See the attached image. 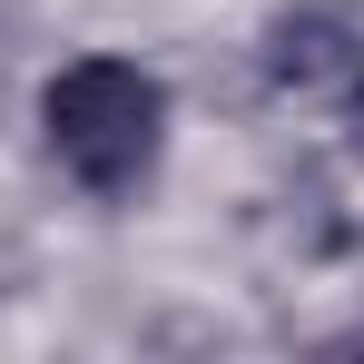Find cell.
Masks as SVG:
<instances>
[{
  "mask_svg": "<svg viewBox=\"0 0 364 364\" xmlns=\"http://www.w3.org/2000/svg\"><path fill=\"white\" fill-rule=\"evenodd\" d=\"M40 128H50V158L69 178L119 207L148 187L158 148H168V89L138 60H69L40 89Z\"/></svg>",
  "mask_w": 364,
  "mask_h": 364,
  "instance_id": "6da1fadb",
  "label": "cell"
},
{
  "mask_svg": "<svg viewBox=\"0 0 364 364\" xmlns=\"http://www.w3.org/2000/svg\"><path fill=\"white\" fill-rule=\"evenodd\" d=\"M256 60L276 89H355L364 79V10L345 0H296V10H276L266 20V40H256Z\"/></svg>",
  "mask_w": 364,
  "mask_h": 364,
  "instance_id": "7a4b0ae2",
  "label": "cell"
}]
</instances>
